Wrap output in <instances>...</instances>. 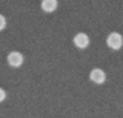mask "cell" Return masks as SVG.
<instances>
[{
	"mask_svg": "<svg viewBox=\"0 0 123 118\" xmlns=\"http://www.w3.org/2000/svg\"><path fill=\"white\" fill-rule=\"evenodd\" d=\"M7 27V19L3 15H0V31H3Z\"/></svg>",
	"mask_w": 123,
	"mask_h": 118,
	"instance_id": "cell-6",
	"label": "cell"
},
{
	"mask_svg": "<svg viewBox=\"0 0 123 118\" xmlns=\"http://www.w3.org/2000/svg\"><path fill=\"white\" fill-rule=\"evenodd\" d=\"M107 45L110 46L111 49H114V51L120 49V48H122V45H123V37H122V35L118 33V32H111V33L107 36Z\"/></svg>",
	"mask_w": 123,
	"mask_h": 118,
	"instance_id": "cell-1",
	"label": "cell"
},
{
	"mask_svg": "<svg viewBox=\"0 0 123 118\" xmlns=\"http://www.w3.org/2000/svg\"><path fill=\"white\" fill-rule=\"evenodd\" d=\"M58 8V0H42V9L44 12H54Z\"/></svg>",
	"mask_w": 123,
	"mask_h": 118,
	"instance_id": "cell-5",
	"label": "cell"
},
{
	"mask_svg": "<svg viewBox=\"0 0 123 118\" xmlns=\"http://www.w3.org/2000/svg\"><path fill=\"white\" fill-rule=\"evenodd\" d=\"M90 80L96 85H102L106 81V73L99 68H95L90 72Z\"/></svg>",
	"mask_w": 123,
	"mask_h": 118,
	"instance_id": "cell-3",
	"label": "cell"
},
{
	"mask_svg": "<svg viewBox=\"0 0 123 118\" xmlns=\"http://www.w3.org/2000/svg\"><path fill=\"white\" fill-rule=\"evenodd\" d=\"M6 97H7L6 90H4L3 88H0V102H3V101L6 100Z\"/></svg>",
	"mask_w": 123,
	"mask_h": 118,
	"instance_id": "cell-7",
	"label": "cell"
},
{
	"mask_svg": "<svg viewBox=\"0 0 123 118\" xmlns=\"http://www.w3.org/2000/svg\"><path fill=\"white\" fill-rule=\"evenodd\" d=\"M7 61H8V64L12 68H19V67H22L23 61H24V57H23V55L20 52L15 51V52H11V53L7 56Z\"/></svg>",
	"mask_w": 123,
	"mask_h": 118,
	"instance_id": "cell-2",
	"label": "cell"
},
{
	"mask_svg": "<svg viewBox=\"0 0 123 118\" xmlns=\"http://www.w3.org/2000/svg\"><path fill=\"white\" fill-rule=\"evenodd\" d=\"M74 44L78 46L79 49H84L88 46L90 44V37L87 36L86 33H83V32H80V33L75 35L74 37Z\"/></svg>",
	"mask_w": 123,
	"mask_h": 118,
	"instance_id": "cell-4",
	"label": "cell"
}]
</instances>
